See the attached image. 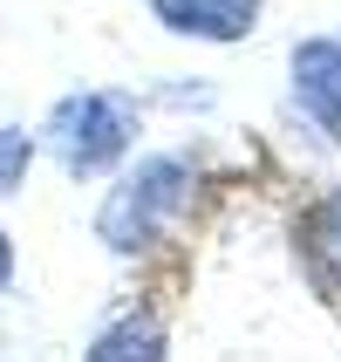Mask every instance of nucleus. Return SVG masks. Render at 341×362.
Wrapping results in <instances>:
<instances>
[{
    "instance_id": "nucleus-1",
    "label": "nucleus",
    "mask_w": 341,
    "mask_h": 362,
    "mask_svg": "<svg viewBox=\"0 0 341 362\" xmlns=\"http://www.w3.org/2000/svg\"><path fill=\"white\" fill-rule=\"evenodd\" d=\"M137 137V103L116 96V89H76V96H61L48 110V130L41 144L61 158V171H76V178H96L109 164L130 151Z\"/></svg>"
},
{
    "instance_id": "nucleus-2",
    "label": "nucleus",
    "mask_w": 341,
    "mask_h": 362,
    "mask_svg": "<svg viewBox=\"0 0 341 362\" xmlns=\"http://www.w3.org/2000/svg\"><path fill=\"white\" fill-rule=\"evenodd\" d=\"M184 192H191V171H184L178 158H143L130 178L109 192V205H102V246H116V253H137V246H150L164 233V219L184 205Z\"/></svg>"
},
{
    "instance_id": "nucleus-3",
    "label": "nucleus",
    "mask_w": 341,
    "mask_h": 362,
    "mask_svg": "<svg viewBox=\"0 0 341 362\" xmlns=\"http://www.w3.org/2000/svg\"><path fill=\"white\" fill-rule=\"evenodd\" d=\"M260 14V0H157V21L178 35H205V41H239Z\"/></svg>"
},
{
    "instance_id": "nucleus-4",
    "label": "nucleus",
    "mask_w": 341,
    "mask_h": 362,
    "mask_svg": "<svg viewBox=\"0 0 341 362\" xmlns=\"http://www.w3.org/2000/svg\"><path fill=\"white\" fill-rule=\"evenodd\" d=\"M294 82H301V103L314 110V123L341 137V41H307L294 55Z\"/></svg>"
},
{
    "instance_id": "nucleus-5",
    "label": "nucleus",
    "mask_w": 341,
    "mask_h": 362,
    "mask_svg": "<svg viewBox=\"0 0 341 362\" xmlns=\"http://www.w3.org/2000/svg\"><path fill=\"white\" fill-rule=\"evenodd\" d=\"M89 362H164V342L150 322H116L89 342Z\"/></svg>"
},
{
    "instance_id": "nucleus-6",
    "label": "nucleus",
    "mask_w": 341,
    "mask_h": 362,
    "mask_svg": "<svg viewBox=\"0 0 341 362\" xmlns=\"http://www.w3.org/2000/svg\"><path fill=\"white\" fill-rule=\"evenodd\" d=\"M28 158H35V137L28 130H0V199L28 178Z\"/></svg>"
},
{
    "instance_id": "nucleus-7",
    "label": "nucleus",
    "mask_w": 341,
    "mask_h": 362,
    "mask_svg": "<svg viewBox=\"0 0 341 362\" xmlns=\"http://www.w3.org/2000/svg\"><path fill=\"white\" fill-rule=\"evenodd\" d=\"M314 233H321V246H328V253L341 260V199H335V205L321 212V226H314Z\"/></svg>"
},
{
    "instance_id": "nucleus-8",
    "label": "nucleus",
    "mask_w": 341,
    "mask_h": 362,
    "mask_svg": "<svg viewBox=\"0 0 341 362\" xmlns=\"http://www.w3.org/2000/svg\"><path fill=\"white\" fill-rule=\"evenodd\" d=\"M14 281V246H7V233H0V287Z\"/></svg>"
}]
</instances>
